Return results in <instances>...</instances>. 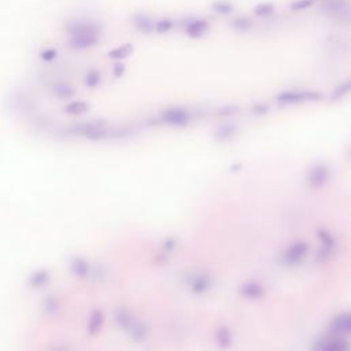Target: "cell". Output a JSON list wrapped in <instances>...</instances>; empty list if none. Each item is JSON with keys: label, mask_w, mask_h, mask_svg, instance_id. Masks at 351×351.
<instances>
[{"label": "cell", "mask_w": 351, "mask_h": 351, "mask_svg": "<svg viewBox=\"0 0 351 351\" xmlns=\"http://www.w3.org/2000/svg\"><path fill=\"white\" fill-rule=\"evenodd\" d=\"M231 28L233 29L235 32L247 33L254 28V22H253V19H250L249 17H245V15H237L236 18L232 19Z\"/></svg>", "instance_id": "7"}, {"label": "cell", "mask_w": 351, "mask_h": 351, "mask_svg": "<svg viewBox=\"0 0 351 351\" xmlns=\"http://www.w3.org/2000/svg\"><path fill=\"white\" fill-rule=\"evenodd\" d=\"M212 11L218 15H231L235 7L229 0H216L212 3Z\"/></svg>", "instance_id": "8"}, {"label": "cell", "mask_w": 351, "mask_h": 351, "mask_svg": "<svg viewBox=\"0 0 351 351\" xmlns=\"http://www.w3.org/2000/svg\"><path fill=\"white\" fill-rule=\"evenodd\" d=\"M183 29L185 36H188L190 39H202L210 30V22L204 18L190 17L183 22Z\"/></svg>", "instance_id": "3"}, {"label": "cell", "mask_w": 351, "mask_h": 351, "mask_svg": "<svg viewBox=\"0 0 351 351\" xmlns=\"http://www.w3.org/2000/svg\"><path fill=\"white\" fill-rule=\"evenodd\" d=\"M133 23L136 29L139 32L143 33V34H151L153 32H155V21L151 17H148V15H136L133 19Z\"/></svg>", "instance_id": "5"}, {"label": "cell", "mask_w": 351, "mask_h": 351, "mask_svg": "<svg viewBox=\"0 0 351 351\" xmlns=\"http://www.w3.org/2000/svg\"><path fill=\"white\" fill-rule=\"evenodd\" d=\"M323 99V95L320 91L314 89H300V88H294V89H286L282 91L276 96L277 103L283 106H290V104H300V103L309 102H319Z\"/></svg>", "instance_id": "2"}, {"label": "cell", "mask_w": 351, "mask_h": 351, "mask_svg": "<svg viewBox=\"0 0 351 351\" xmlns=\"http://www.w3.org/2000/svg\"><path fill=\"white\" fill-rule=\"evenodd\" d=\"M237 113V106H225L220 110V114H235Z\"/></svg>", "instance_id": "12"}, {"label": "cell", "mask_w": 351, "mask_h": 351, "mask_svg": "<svg viewBox=\"0 0 351 351\" xmlns=\"http://www.w3.org/2000/svg\"><path fill=\"white\" fill-rule=\"evenodd\" d=\"M161 118L166 124L180 126V125H185L190 122L191 113L184 107H169L166 110L162 111Z\"/></svg>", "instance_id": "4"}, {"label": "cell", "mask_w": 351, "mask_h": 351, "mask_svg": "<svg viewBox=\"0 0 351 351\" xmlns=\"http://www.w3.org/2000/svg\"><path fill=\"white\" fill-rule=\"evenodd\" d=\"M321 14L329 21L342 25H351L350 0H323L320 6Z\"/></svg>", "instance_id": "1"}, {"label": "cell", "mask_w": 351, "mask_h": 351, "mask_svg": "<svg viewBox=\"0 0 351 351\" xmlns=\"http://www.w3.org/2000/svg\"><path fill=\"white\" fill-rule=\"evenodd\" d=\"M174 28V19L161 18L155 21V32L159 34H166Z\"/></svg>", "instance_id": "10"}, {"label": "cell", "mask_w": 351, "mask_h": 351, "mask_svg": "<svg viewBox=\"0 0 351 351\" xmlns=\"http://www.w3.org/2000/svg\"><path fill=\"white\" fill-rule=\"evenodd\" d=\"M314 3L315 0H295L294 3L290 5V9L294 13H300V11H305V10L310 9Z\"/></svg>", "instance_id": "11"}, {"label": "cell", "mask_w": 351, "mask_h": 351, "mask_svg": "<svg viewBox=\"0 0 351 351\" xmlns=\"http://www.w3.org/2000/svg\"><path fill=\"white\" fill-rule=\"evenodd\" d=\"M351 93V79H347L344 81H342L340 84H337L336 87L333 88L332 92H331V102H339L342 100L343 97L348 96Z\"/></svg>", "instance_id": "6"}, {"label": "cell", "mask_w": 351, "mask_h": 351, "mask_svg": "<svg viewBox=\"0 0 351 351\" xmlns=\"http://www.w3.org/2000/svg\"><path fill=\"white\" fill-rule=\"evenodd\" d=\"M276 13V7L270 2H262L254 7V14L258 18H269Z\"/></svg>", "instance_id": "9"}]
</instances>
